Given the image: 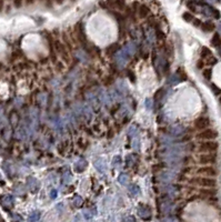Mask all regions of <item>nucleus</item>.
<instances>
[{
	"mask_svg": "<svg viewBox=\"0 0 221 222\" xmlns=\"http://www.w3.org/2000/svg\"><path fill=\"white\" fill-rule=\"evenodd\" d=\"M188 182L192 185H197V187H201L204 189H214L217 187L218 182L214 178H206V177H193L191 179H189Z\"/></svg>",
	"mask_w": 221,
	"mask_h": 222,
	"instance_id": "nucleus-1",
	"label": "nucleus"
},
{
	"mask_svg": "<svg viewBox=\"0 0 221 222\" xmlns=\"http://www.w3.org/2000/svg\"><path fill=\"white\" fill-rule=\"evenodd\" d=\"M219 149V143L217 141H199L197 151L199 153H216Z\"/></svg>",
	"mask_w": 221,
	"mask_h": 222,
	"instance_id": "nucleus-2",
	"label": "nucleus"
},
{
	"mask_svg": "<svg viewBox=\"0 0 221 222\" xmlns=\"http://www.w3.org/2000/svg\"><path fill=\"white\" fill-rule=\"evenodd\" d=\"M217 153H199L196 162L201 166H213L217 163Z\"/></svg>",
	"mask_w": 221,
	"mask_h": 222,
	"instance_id": "nucleus-3",
	"label": "nucleus"
},
{
	"mask_svg": "<svg viewBox=\"0 0 221 222\" xmlns=\"http://www.w3.org/2000/svg\"><path fill=\"white\" fill-rule=\"evenodd\" d=\"M199 177H206V178H216L218 176V170L213 166H201L196 168L195 170Z\"/></svg>",
	"mask_w": 221,
	"mask_h": 222,
	"instance_id": "nucleus-4",
	"label": "nucleus"
},
{
	"mask_svg": "<svg viewBox=\"0 0 221 222\" xmlns=\"http://www.w3.org/2000/svg\"><path fill=\"white\" fill-rule=\"evenodd\" d=\"M218 131L212 129V128H208L202 131H199V133H197V139H199L201 141H214L218 138Z\"/></svg>",
	"mask_w": 221,
	"mask_h": 222,
	"instance_id": "nucleus-5",
	"label": "nucleus"
},
{
	"mask_svg": "<svg viewBox=\"0 0 221 222\" xmlns=\"http://www.w3.org/2000/svg\"><path fill=\"white\" fill-rule=\"evenodd\" d=\"M210 125H211L210 119H209L208 117H206V116H200V117L197 118L196 120H195V122H193L195 129L199 130V131H202V130H204V129L210 128Z\"/></svg>",
	"mask_w": 221,
	"mask_h": 222,
	"instance_id": "nucleus-6",
	"label": "nucleus"
},
{
	"mask_svg": "<svg viewBox=\"0 0 221 222\" xmlns=\"http://www.w3.org/2000/svg\"><path fill=\"white\" fill-rule=\"evenodd\" d=\"M55 48H56V50H57V52H58V55H60V57L64 59L66 62L69 63L70 58H69L68 51H67V49L64 47V45L59 41H56L55 42Z\"/></svg>",
	"mask_w": 221,
	"mask_h": 222,
	"instance_id": "nucleus-7",
	"label": "nucleus"
},
{
	"mask_svg": "<svg viewBox=\"0 0 221 222\" xmlns=\"http://www.w3.org/2000/svg\"><path fill=\"white\" fill-rule=\"evenodd\" d=\"M138 214H139L142 219L148 220V219L151 218V209L149 208L148 205L140 204L139 205V208H138Z\"/></svg>",
	"mask_w": 221,
	"mask_h": 222,
	"instance_id": "nucleus-8",
	"label": "nucleus"
},
{
	"mask_svg": "<svg viewBox=\"0 0 221 222\" xmlns=\"http://www.w3.org/2000/svg\"><path fill=\"white\" fill-rule=\"evenodd\" d=\"M150 13V8L146 4H141L138 8V16L140 19H146Z\"/></svg>",
	"mask_w": 221,
	"mask_h": 222,
	"instance_id": "nucleus-9",
	"label": "nucleus"
},
{
	"mask_svg": "<svg viewBox=\"0 0 221 222\" xmlns=\"http://www.w3.org/2000/svg\"><path fill=\"white\" fill-rule=\"evenodd\" d=\"M200 194L202 196H207V197H214L217 194V190L216 189H204V188H201L199 190Z\"/></svg>",
	"mask_w": 221,
	"mask_h": 222,
	"instance_id": "nucleus-10",
	"label": "nucleus"
},
{
	"mask_svg": "<svg viewBox=\"0 0 221 222\" xmlns=\"http://www.w3.org/2000/svg\"><path fill=\"white\" fill-rule=\"evenodd\" d=\"M183 127L180 126V125H174V126L171 127L170 129V132L171 134H173V136H180V134L183 132Z\"/></svg>",
	"mask_w": 221,
	"mask_h": 222,
	"instance_id": "nucleus-11",
	"label": "nucleus"
},
{
	"mask_svg": "<svg viewBox=\"0 0 221 222\" xmlns=\"http://www.w3.org/2000/svg\"><path fill=\"white\" fill-rule=\"evenodd\" d=\"M211 56H212V52H211V50H210L209 48H207V47H202V48H201V53H200L201 60H202V59L207 60V59H208L209 57H211Z\"/></svg>",
	"mask_w": 221,
	"mask_h": 222,
	"instance_id": "nucleus-12",
	"label": "nucleus"
},
{
	"mask_svg": "<svg viewBox=\"0 0 221 222\" xmlns=\"http://www.w3.org/2000/svg\"><path fill=\"white\" fill-rule=\"evenodd\" d=\"M94 167L97 168V170H98L99 172H105L106 171V163H105V161L102 159H98L96 162H94Z\"/></svg>",
	"mask_w": 221,
	"mask_h": 222,
	"instance_id": "nucleus-13",
	"label": "nucleus"
},
{
	"mask_svg": "<svg viewBox=\"0 0 221 222\" xmlns=\"http://www.w3.org/2000/svg\"><path fill=\"white\" fill-rule=\"evenodd\" d=\"M214 25H213L212 22H210V21H207V22H204V23H202L201 25V29L203 30V31H206V32H211V31H213L214 30Z\"/></svg>",
	"mask_w": 221,
	"mask_h": 222,
	"instance_id": "nucleus-14",
	"label": "nucleus"
},
{
	"mask_svg": "<svg viewBox=\"0 0 221 222\" xmlns=\"http://www.w3.org/2000/svg\"><path fill=\"white\" fill-rule=\"evenodd\" d=\"M86 167H87V162L83 161V160H80V161H78V162L75 164V170H76L77 172H82L86 169Z\"/></svg>",
	"mask_w": 221,
	"mask_h": 222,
	"instance_id": "nucleus-15",
	"label": "nucleus"
},
{
	"mask_svg": "<svg viewBox=\"0 0 221 222\" xmlns=\"http://www.w3.org/2000/svg\"><path fill=\"white\" fill-rule=\"evenodd\" d=\"M211 45L214 47H219L221 45V38H220V36H219V34H213L212 39H211Z\"/></svg>",
	"mask_w": 221,
	"mask_h": 222,
	"instance_id": "nucleus-16",
	"label": "nucleus"
},
{
	"mask_svg": "<svg viewBox=\"0 0 221 222\" xmlns=\"http://www.w3.org/2000/svg\"><path fill=\"white\" fill-rule=\"evenodd\" d=\"M202 77H203L206 80L210 81V80H211V77H212V70H211L210 68L203 69V70H202Z\"/></svg>",
	"mask_w": 221,
	"mask_h": 222,
	"instance_id": "nucleus-17",
	"label": "nucleus"
},
{
	"mask_svg": "<svg viewBox=\"0 0 221 222\" xmlns=\"http://www.w3.org/2000/svg\"><path fill=\"white\" fill-rule=\"evenodd\" d=\"M165 96V89L163 88H160L158 90L156 95H154V100L156 101H160L162 99V97Z\"/></svg>",
	"mask_w": 221,
	"mask_h": 222,
	"instance_id": "nucleus-18",
	"label": "nucleus"
},
{
	"mask_svg": "<svg viewBox=\"0 0 221 222\" xmlns=\"http://www.w3.org/2000/svg\"><path fill=\"white\" fill-rule=\"evenodd\" d=\"M120 49V47L118 46V43H113L112 46H110L109 48H108V52L111 55V52H112V55H115V53H118V50Z\"/></svg>",
	"mask_w": 221,
	"mask_h": 222,
	"instance_id": "nucleus-19",
	"label": "nucleus"
},
{
	"mask_svg": "<svg viewBox=\"0 0 221 222\" xmlns=\"http://www.w3.org/2000/svg\"><path fill=\"white\" fill-rule=\"evenodd\" d=\"M218 62V59L216 58V57H213V56H211V57H209L207 60H206V64H208V66H214V64H217Z\"/></svg>",
	"mask_w": 221,
	"mask_h": 222,
	"instance_id": "nucleus-20",
	"label": "nucleus"
},
{
	"mask_svg": "<svg viewBox=\"0 0 221 222\" xmlns=\"http://www.w3.org/2000/svg\"><path fill=\"white\" fill-rule=\"evenodd\" d=\"M39 219H40V213H39V212H34V213L30 215L29 221L30 222H38Z\"/></svg>",
	"mask_w": 221,
	"mask_h": 222,
	"instance_id": "nucleus-21",
	"label": "nucleus"
},
{
	"mask_svg": "<svg viewBox=\"0 0 221 222\" xmlns=\"http://www.w3.org/2000/svg\"><path fill=\"white\" fill-rule=\"evenodd\" d=\"M182 18L186 21H188V22H192V21H193V19H195V17H193L190 12H184L182 15Z\"/></svg>",
	"mask_w": 221,
	"mask_h": 222,
	"instance_id": "nucleus-22",
	"label": "nucleus"
},
{
	"mask_svg": "<svg viewBox=\"0 0 221 222\" xmlns=\"http://www.w3.org/2000/svg\"><path fill=\"white\" fill-rule=\"evenodd\" d=\"M129 190H130V192H131L133 196H137L138 193L140 192V189H139L138 185H131V187H129Z\"/></svg>",
	"mask_w": 221,
	"mask_h": 222,
	"instance_id": "nucleus-23",
	"label": "nucleus"
},
{
	"mask_svg": "<svg viewBox=\"0 0 221 222\" xmlns=\"http://www.w3.org/2000/svg\"><path fill=\"white\" fill-rule=\"evenodd\" d=\"M119 182L121 183V185H127L128 182V176L127 174H124V173H122V174H120L119 177Z\"/></svg>",
	"mask_w": 221,
	"mask_h": 222,
	"instance_id": "nucleus-24",
	"label": "nucleus"
},
{
	"mask_svg": "<svg viewBox=\"0 0 221 222\" xmlns=\"http://www.w3.org/2000/svg\"><path fill=\"white\" fill-rule=\"evenodd\" d=\"M73 203H75V205L76 207H79V205L82 204V198L79 197V196H77L76 198H75V200H73Z\"/></svg>",
	"mask_w": 221,
	"mask_h": 222,
	"instance_id": "nucleus-25",
	"label": "nucleus"
},
{
	"mask_svg": "<svg viewBox=\"0 0 221 222\" xmlns=\"http://www.w3.org/2000/svg\"><path fill=\"white\" fill-rule=\"evenodd\" d=\"M204 64H206V63H204V61H203V60H201V59H200V60H198V62H197V68H198L199 70H201V69L203 70Z\"/></svg>",
	"mask_w": 221,
	"mask_h": 222,
	"instance_id": "nucleus-26",
	"label": "nucleus"
},
{
	"mask_svg": "<svg viewBox=\"0 0 221 222\" xmlns=\"http://www.w3.org/2000/svg\"><path fill=\"white\" fill-rule=\"evenodd\" d=\"M156 37H157L158 39H163V38H165V34H163L160 29H158L157 32H156Z\"/></svg>",
	"mask_w": 221,
	"mask_h": 222,
	"instance_id": "nucleus-27",
	"label": "nucleus"
},
{
	"mask_svg": "<svg viewBox=\"0 0 221 222\" xmlns=\"http://www.w3.org/2000/svg\"><path fill=\"white\" fill-rule=\"evenodd\" d=\"M137 131H138V129H137L136 126H131L130 127V129H129V134H131V136H133V134L137 133Z\"/></svg>",
	"mask_w": 221,
	"mask_h": 222,
	"instance_id": "nucleus-28",
	"label": "nucleus"
},
{
	"mask_svg": "<svg viewBox=\"0 0 221 222\" xmlns=\"http://www.w3.org/2000/svg\"><path fill=\"white\" fill-rule=\"evenodd\" d=\"M112 162H113V164H115V166L121 163V158H120L119 155H116L115 158H113V161H112Z\"/></svg>",
	"mask_w": 221,
	"mask_h": 222,
	"instance_id": "nucleus-29",
	"label": "nucleus"
},
{
	"mask_svg": "<svg viewBox=\"0 0 221 222\" xmlns=\"http://www.w3.org/2000/svg\"><path fill=\"white\" fill-rule=\"evenodd\" d=\"M211 88H212V91L216 93V95H219V93H221V90L219 88H217L214 84H211Z\"/></svg>",
	"mask_w": 221,
	"mask_h": 222,
	"instance_id": "nucleus-30",
	"label": "nucleus"
},
{
	"mask_svg": "<svg viewBox=\"0 0 221 222\" xmlns=\"http://www.w3.org/2000/svg\"><path fill=\"white\" fill-rule=\"evenodd\" d=\"M165 222H178V220L174 217H168V218L165 219Z\"/></svg>",
	"mask_w": 221,
	"mask_h": 222,
	"instance_id": "nucleus-31",
	"label": "nucleus"
},
{
	"mask_svg": "<svg viewBox=\"0 0 221 222\" xmlns=\"http://www.w3.org/2000/svg\"><path fill=\"white\" fill-rule=\"evenodd\" d=\"M128 77H129V78H131L132 82H135V81H136V77H135V75H133V72L130 71V70L128 71Z\"/></svg>",
	"mask_w": 221,
	"mask_h": 222,
	"instance_id": "nucleus-32",
	"label": "nucleus"
},
{
	"mask_svg": "<svg viewBox=\"0 0 221 222\" xmlns=\"http://www.w3.org/2000/svg\"><path fill=\"white\" fill-rule=\"evenodd\" d=\"M192 23L196 26V27H201V25H202V22L199 20V19H193V21H192Z\"/></svg>",
	"mask_w": 221,
	"mask_h": 222,
	"instance_id": "nucleus-33",
	"label": "nucleus"
},
{
	"mask_svg": "<svg viewBox=\"0 0 221 222\" xmlns=\"http://www.w3.org/2000/svg\"><path fill=\"white\" fill-rule=\"evenodd\" d=\"M123 222H136V219L133 218V217H128V218H126L123 220Z\"/></svg>",
	"mask_w": 221,
	"mask_h": 222,
	"instance_id": "nucleus-34",
	"label": "nucleus"
},
{
	"mask_svg": "<svg viewBox=\"0 0 221 222\" xmlns=\"http://www.w3.org/2000/svg\"><path fill=\"white\" fill-rule=\"evenodd\" d=\"M146 106H147V108L150 109L151 106H152V100H151V99H147V100H146Z\"/></svg>",
	"mask_w": 221,
	"mask_h": 222,
	"instance_id": "nucleus-35",
	"label": "nucleus"
},
{
	"mask_svg": "<svg viewBox=\"0 0 221 222\" xmlns=\"http://www.w3.org/2000/svg\"><path fill=\"white\" fill-rule=\"evenodd\" d=\"M94 215V213H90L89 211H85V218H87V219H90L91 217Z\"/></svg>",
	"mask_w": 221,
	"mask_h": 222,
	"instance_id": "nucleus-36",
	"label": "nucleus"
},
{
	"mask_svg": "<svg viewBox=\"0 0 221 222\" xmlns=\"http://www.w3.org/2000/svg\"><path fill=\"white\" fill-rule=\"evenodd\" d=\"M56 197H57V191H56V190H52V191H51V198L55 199Z\"/></svg>",
	"mask_w": 221,
	"mask_h": 222,
	"instance_id": "nucleus-37",
	"label": "nucleus"
},
{
	"mask_svg": "<svg viewBox=\"0 0 221 222\" xmlns=\"http://www.w3.org/2000/svg\"><path fill=\"white\" fill-rule=\"evenodd\" d=\"M219 102H220V105H221V95H220V97H219Z\"/></svg>",
	"mask_w": 221,
	"mask_h": 222,
	"instance_id": "nucleus-38",
	"label": "nucleus"
}]
</instances>
